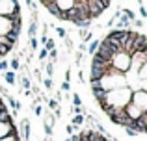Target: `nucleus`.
Instances as JSON below:
<instances>
[{
	"label": "nucleus",
	"mask_w": 147,
	"mask_h": 141,
	"mask_svg": "<svg viewBox=\"0 0 147 141\" xmlns=\"http://www.w3.org/2000/svg\"><path fill=\"white\" fill-rule=\"evenodd\" d=\"M0 141H19V134H17V128H15V130L11 132L9 136H6V138H0Z\"/></svg>",
	"instance_id": "f3484780"
},
{
	"label": "nucleus",
	"mask_w": 147,
	"mask_h": 141,
	"mask_svg": "<svg viewBox=\"0 0 147 141\" xmlns=\"http://www.w3.org/2000/svg\"><path fill=\"white\" fill-rule=\"evenodd\" d=\"M7 69H9V67H7V61H6V59H0V72H4Z\"/></svg>",
	"instance_id": "2f4dec72"
},
{
	"label": "nucleus",
	"mask_w": 147,
	"mask_h": 141,
	"mask_svg": "<svg viewBox=\"0 0 147 141\" xmlns=\"http://www.w3.org/2000/svg\"><path fill=\"white\" fill-rule=\"evenodd\" d=\"M130 93H132V91H130L129 87H119V89L108 91L106 93V102L112 104V106H115V108H119V110H123L130 102Z\"/></svg>",
	"instance_id": "f257e3e1"
},
{
	"label": "nucleus",
	"mask_w": 147,
	"mask_h": 141,
	"mask_svg": "<svg viewBox=\"0 0 147 141\" xmlns=\"http://www.w3.org/2000/svg\"><path fill=\"white\" fill-rule=\"evenodd\" d=\"M7 67H9V69L11 71H19V69H21V61H19V58H13V59H11V61H7Z\"/></svg>",
	"instance_id": "ddd939ff"
},
{
	"label": "nucleus",
	"mask_w": 147,
	"mask_h": 141,
	"mask_svg": "<svg viewBox=\"0 0 147 141\" xmlns=\"http://www.w3.org/2000/svg\"><path fill=\"white\" fill-rule=\"evenodd\" d=\"M123 112H125V113H127V115H129V117H130L132 121H136L138 117L142 115V113H145V112H142V110H138V108H136L134 104H130V102H129V104L125 106V108H123Z\"/></svg>",
	"instance_id": "423d86ee"
},
{
	"label": "nucleus",
	"mask_w": 147,
	"mask_h": 141,
	"mask_svg": "<svg viewBox=\"0 0 147 141\" xmlns=\"http://www.w3.org/2000/svg\"><path fill=\"white\" fill-rule=\"evenodd\" d=\"M78 50H80V52H86V50H88V45H86V43H80V45H78Z\"/></svg>",
	"instance_id": "a19ab883"
},
{
	"label": "nucleus",
	"mask_w": 147,
	"mask_h": 141,
	"mask_svg": "<svg viewBox=\"0 0 147 141\" xmlns=\"http://www.w3.org/2000/svg\"><path fill=\"white\" fill-rule=\"evenodd\" d=\"M134 126H136L138 134H145V132H147V112L142 113V115L134 121Z\"/></svg>",
	"instance_id": "39448f33"
},
{
	"label": "nucleus",
	"mask_w": 147,
	"mask_h": 141,
	"mask_svg": "<svg viewBox=\"0 0 147 141\" xmlns=\"http://www.w3.org/2000/svg\"><path fill=\"white\" fill-rule=\"evenodd\" d=\"M49 59H50V63L58 61V50H56V48H54V50H49Z\"/></svg>",
	"instance_id": "5701e85b"
},
{
	"label": "nucleus",
	"mask_w": 147,
	"mask_h": 141,
	"mask_svg": "<svg viewBox=\"0 0 147 141\" xmlns=\"http://www.w3.org/2000/svg\"><path fill=\"white\" fill-rule=\"evenodd\" d=\"M13 50V47H7V45H0V58H4V56H7L9 52Z\"/></svg>",
	"instance_id": "aec40b11"
},
{
	"label": "nucleus",
	"mask_w": 147,
	"mask_h": 141,
	"mask_svg": "<svg viewBox=\"0 0 147 141\" xmlns=\"http://www.w3.org/2000/svg\"><path fill=\"white\" fill-rule=\"evenodd\" d=\"M30 48H32V50H37V48H39V41H37V37H30Z\"/></svg>",
	"instance_id": "393cba45"
},
{
	"label": "nucleus",
	"mask_w": 147,
	"mask_h": 141,
	"mask_svg": "<svg viewBox=\"0 0 147 141\" xmlns=\"http://www.w3.org/2000/svg\"><path fill=\"white\" fill-rule=\"evenodd\" d=\"M60 89H61V91H69V89H71V84H69V82H63V84L60 86Z\"/></svg>",
	"instance_id": "f704fd0d"
},
{
	"label": "nucleus",
	"mask_w": 147,
	"mask_h": 141,
	"mask_svg": "<svg viewBox=\"0 0 147 141\" xmlns=\"http://www.w3.org/2000/svg\"><path fill=\"white\" fill-rule=\"evenodd\" d=\"M130 104H134L142 112H147V91H142V89L132 91L130 93Z\"/></svg>",
	"instance_id": "20e7f679"
},
{
	"label": "nucleus",
	"mask_w": 147,
	"mask_h": 141,
	"mask_svg": "<svg viewBox=\"0 0 147 141\" xmlns=\"http://www.w3.org/2000/svg\"><path fill=\"white\" fill-rule=\"evenodd\" d=\"M22 87H24V89H30V87H32V82H30V78L28 76H22Z\"/></svg>",
	"instance_id": "cd10ccee"
},
{
	"label": "nucleus",
	"mask_w": 147,
	"mask_h": 141,
	"mask_svg": "<svg viewBox=\"0 0 147 141\" xmlns=\"http://www.w3.org/2000/svg\"><path fill=\"white\" fill-rule=\"evenodd\" d=\"M78 80H80V82H82V84L86 82V78H84V71H80V72H78Z\"/></svg>",
	"instance_id": "79ce46f5"
},
{
	"label": "nucleus",
	"mask_w": 147,
	"mask_h": 141,
	"mask_svg": "<svg viewBox=\"0 0 147 141\" xmlns=\"http://www.w3.org/2000/svg\"><path fill=\"white\" fill-rule=\"evenodd\" d=\"M43 48H47V50H54V48H56V41L50 39V37H47V43L43 45Z\"/></svg>",
	"instance_id": "412c9836"
},
{
	"label": "nucleus",
	"mask_w": 147,
	"mask_h": 141,
	"mask_svg": "<svg viewBox=\"0 0 147 141\" xmlns=\"http://www.w3.org/2000/svg\"><path fill=\"white\" fill-rule=\"evenodd\" d=\"M41 84H43V87L47 91H52V78H45V80H41Z\"/></svg>",
	"instance_id": "b1692460"
},
{
	"label": "nucleus",
	"mask_w": 147,
	"mask_h": 141,
	"mask_svg": "<svg viewBox=\"0 0 147 141\" xmlns=\"http://www.w3.org/2000/svg\"><path fill=\"white\" fill-rule=\"evenodd\" d=\"M84 123H86V115H84V113H78V115H71V124L82 126Z\"/></svg>",
	"instance_id": "1a4fd4ad"
},
{
	"label": "nucleus",
	"mask_w": 147,
	"mask_h": 141,
	"mask_svg": "<svg viewBox=\"0 0 147 141\" xmlns=\"http://www.w3.org/2000/svg\"><path fill=\"white\" fill-rule=\"evenodd\" d=\"M54 98H56V100L60 102L61 98H63V95H61V91H56V93H54Z\"/></svg>",
	"instance_id": "58836bf2"
},
{
	"label": "nucleus",
	"mask_w": 147,
	"mask_h": 141,
	"mask_svg": "<svg viewBox=\"0 0 147 141\" xmlns=\"http://www.w3.org/2000/svg\"><path fill=\"white\" fill-rule=\"evenodd\" d=\"M54 30H56V32H58V35H60L61 39H65V37H67V32H65L63 28H54Z\"/></svg>",
	"instance_id": "473e14b6"
},
{
	"label": "nucleus",
	"mask_w": 147,
	"mask_h": 141,
	"mask_svg": "<svg viewBox=\"0 0 147 141\" xmlns=\"http://www.w3.org/2000/svg\"><path fill=\"white\" fill-rule=\"evenodd\" d=\"M110 67L114 71L125 74V72L130 69V56L127 54V52H123V50L117 52V54H114V56H112V59H110Z\"/></svg>",
	"instance_id": "7ed1b4c3"
},
{
	"label": "nucleus",
	"mask_w": 147,
	"mask_h": 141,
	"mask_svg": "<svg viewBox=\"0 0 147 141\" xmlns=\"http://www.w3.org/2000/svg\"><path fill=\"white\" fill-rule=\"evenodd\" d=\"M4 78H6V84H7V86H13L15 80H17V76H15V72H13V71L7 69V71H4Z\"/></svg>",
	"instance_id": "9d476101"
},
{
	"label": "nucleus",
	"mask_w": 147,
	"mask_h": 141,
	"mask_svg": "<svg viewBox=\"0 0 147 141\" xmlns=\"http://www.w3.org/2000/svg\"><path fill=\"white\" fill-rule=\"evenodd\" d=\"M43 65H45V69H47V76H49V78H52V76H54V63L45 61Z\"/></svg>",
	"instance_id": "6ab92c4d"
},
{
	"label": "nucleus",
	"mask_w": 147,
	"mask_h": 141,
	"mask_svg": "<svg viewBox=\"0 0 147 141\" xmlns=\"http://www.w3.org/2000/svg\"><path fill=\"white\" fill-rule=\"evenodd\" d=\"M132 24L136 26V28H142V26H144V21H142V19H134V21H132Z\"/></svg>",
	"instance_id": "72a5a7b5"
},
{
	"label": "nucleus",
	"mask_w": 147,
	"mask_h": 141,
	"mask_svg": "<svg viewBox=\"0 0 147 141\" xmlns=\"http://www.w3.org/2000/svg\"><path fill=\"white\" fill-rule=\"evenodd\" d=\"M99 43H100V39H91L90 41V45H88V54H95L97 52V48H99Z\"/></svg>",
	"instance_id": "f8f14e48"
},
{
	"label": "nucleus",
	"mask_w": 147,
	"mask_h": 141,
	"mask_svg": "<svg viewBox=\"0 0 147 141\" xmlns=\"http://www.w3.org/2000/svg\"><path fill=\"white\" fill-rule=\"evenodd\" d=\"M73 106H82V98H80L78 93L73 95Z\"/></svg>",
	"instance_id": "c85d7f7f"
},
{
	"label": "nucleus",
	"mask_w": 147,
	"mask_h": 141,
	"mask_svg": "<svg viewBox=\"0 0 147 141\" xmlns=\"http://www.w3.org/2000/svg\"><path fill=\"white\" fill-rule=\"evenodd\" d=\"M34 112H36V115L39 117L41 113H43V108H41V106H36V108H34Z\"/></svg>",
	"instance_id": "ea45409f"
},
{
	"label": "nucleus",
	"mask_w": 147,
	"mask_h": 141,
	"mask_svg": "<svg viewBox=\"0 0 147 141\" xmlns=\"http://www.w3.org/2000/svg\"><path fill=\"white\" fill-rule=\"evenodd\" d=\"M119 87H129L127 86V74H121V72H114V74H104L100 78V89L114 91L119 89Z\"/></svg>",
	"instance_id": "f03ea898"
},
{
	"label": "nucleus",
	"mask_w": 147,
	"mask_h": 141,
	"mask_svg": "<svg viewBox=\"0 0 147 141\" xmlns=\"http://www.w3.org/2000/svg\"><path fill=\"white\" fill-rule=\"evenodd\" d=\"M121 13H123V15H125V17H127V19H129V21H130V22H132V21H134V19H136V13H134V11H132V9H129V7H123V9H121Z\"/></svg>",
	"instance_id": "4468645a"
},
{
	"label": "nucleus",
	"mask_w": 147,
	"mask_h": 141,
	"mask_svg": "<svg viewBox=\"0 0 147 141\" xmlns=\"http://www.w3.org/2000/svg\"><path fill=\"white\" fill-rule=\"evenodd\" d=\"M54 123H56V117H54L52 113H49L47 119H45V124H49V126H54Z\"/></svg>",
	"instance_id": "bb28decb"
},
{
	"label": "nucleus",
	"mask_w": 147,
	"mask_h": 141,
	"mask_svg": "<svg viewBox=\"0 0 147 141\" xmlns=\"http://www.w3.org/2000/svg\"><path fill=\"white\" fill-rule=\"evenodd\" d=\"M65 141H69V138H67V139H65Z\"/></svg>",
	"instance_id": "37998d69"
},
{
	"label": "nucleus",
	"mask_w": 147,
	"mask_h": 141,
	"mask_svg": "<svg viewBox=\"0 0 147 141\" xmlns=\"http://www.w3.org/2000/svg\"><path fill=\"white\" fill-rule=\"evenodd\" d=\"M7 102H9V106H11L13 110H17V112L21 110V102H19L17 98H13V97H7Z\"/></svg>",
	"instance_id": "a211bd4d"
},
{
	"label": "nucleus",
	"mask_w": 147,
	"mask_h": 141,
	"mask_svg": "<svg viewBox=\"0 0 147 141\" xmlns=\"http://www.w3.org/2000/svg\"><path fill=\"white\" fill-rule=\"evenodd\" d=\"M36 33H37V21H32V22H30V26H28V35L30 37H36Z\"/></svg>",
	"instance_id": "dca6fc26"
},
{
	"label": "nucleus",
	"mask_w": 147,
	"mask_h": 141,
	"mask_svg": "<svg viewBox=\"0 0 147 141\" xmlns=\"http://www.w3.org/2000/svg\"><path fill=\"white\" fill-rule=\"evenodd\" d=\"M47 58H49V50L41 47V48H39V54H37V59H39L41 63H45V61H47Z\"/></svg>",
	"instance_id": "2eb2a0df"
},
{
	"label": "nucleus",
	"mask_w": 147,
	"mask_h": 141,
	"mask_svg": "<svg viewBox=\"0 0 147 141\" xmlns=\"http://www.w3.org/2000/svg\"><path fill=\"white\" fill-rule=\"evenodd\" d=\"M47 102H49V108H50V110H56L58 106H60V102H58L56 98H49Z\"/></svg>",
	"instance_id": "c756f323"
},
{
	"label": "nucleus",
	"mask_w": 147,
	"mask_h": 141,
	"mask_svg": "<svg viewBox=\"0 0 147 141\" xmlns=\"http://www.w3.org/2000/svg\"><path fill=\"white\" fill-rule=\"evenodd\" d=\"M21 132H22V138L26 141H30V121L28 119L21 121Z\"/></svg>",
	"instance_id": "6e6552de"
},
{
	"label": "nucleus",
	"mask_w": 147,
	"mask_h": 141,
	"mask_svg": "<svg viewBox=\"0 0 147 141\" xmlns=\"http://www.w3.org/2000/svg\"><path fill=\"white\" fill-rule=\"evenodd\" d=\"M91 91H93V97L97 98V102H99V104L106 100V91H104V89H91Z\"/></svg>",
	"instance_id": "9b49d317"
},
{
	"label": "nucleus",
	"mask_w": 147,
	"mask_h": 141,
	"mask_svg": "<svg viewBox=\"0 0 147 141\" xmlns=\"http://www.w3.org/2000/svg\"><path fill=\"white\" fill-rule=\"evenodd\" d=\"M65 82H71V67H67L65 71Z\"/></svg>",
	"instance_id": "e433bc0d"
},
{
	"label": "nucleus",
	"mask_w": 147,
	"mask_h": 141,
	"mask_svg": "<svg viewBox=\"0 0 147 141\" xmlns=\"http://www.w3.org/2000/svg\"><path fill=\"white\" fill-rule=\"evenodd\" d=\"M78 113H84L82 106H71V115H78Z\"/></svg>",
	"instance_id": "a878e982"
},
{
	"label": "nucleus",
	"mask_w": 147,
	"mask_h": 141,
	"mask_svg": "<svg viewBox=\"0 0 147 141\" xmlns=\"http://www.w3.org/2000/svg\"><path fill=\"white\" fill-rule=\"evenodd\" d=\"M65 132H67L69 136H73V134H76V132H78V126H76V124H71V123H69L67 126H65Z\"/></svg>",
	"instance_id": "4be33fe9"
},
{
	"label": "nucleus",
	"mask_w": 147,
	"mask_h": 141,
	"mask_svg": "<svg viewBox=\"0 0 147 141\" xmlns=\"http://www.w3.org/2000/svg\"><path fill=\"white\" fill-rule=\"evenodd\" d=\"M140 17H142V19H145V17H147V9H145V6H140Z\"/></svg>",
	"instance_id": "c9c22d12"
},
{
	"label": "nucleus",
	"mask_w": 147,
	"mask_h": 141,
	"mask_svg": "<svg viewBox=\"0 0 147 141\" xmlns=\"http://www.w3.org/2000/svg\"><path fill=\"white\" fill-rule=\"evenodd\" d=\"M125 132H127V136H130V138H134V136H138V132L134 130V128H130V126H125Z\"/></svg>",
	"instance_id": "7c9ffc66"
},
{
	"label": "nucleus",
	"mask_w": 147,
	"mask_h": 141,
	"mask_svg": "<svg viewBox=\"0 0 147 141\" xmlns=\"http://www.w3.org/2000/svg\"><path fill=\"white\" fill-rule=\"evenodd\" d=\"M54 2H56V6H58L60 11H67L75 6V0H54Z\"/></svg>",
	"instance_id": "0eeeda50"
},
{
	"label": "nucleus",
	"mask_w": 147,
	"mask_h": 141,
	"mask_svg": "<svg viewBox=\"0 0 147 141\" xmlns=\"http://www.w3.org/2000/svg\"><path fill=\"white\" fill-rule=\"evenodd\" d=\"M34 76H36V80H37V82H41V71H39V69H36V71H34Z\"/></svg>",
	"instance_id": "4c0bfd02"
}]
</instances>
